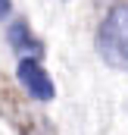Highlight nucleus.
<instances>
[{
    "label": "nucleus",
    "mask_w": 128,
    "mask_h": 135,
    "mask_svg": "<svg viewBox=\"0 0 128 135\" xmlns=\"http://www.w3.org/2000/svg\"><path fill=\"white\" fill-rule=\"evenodd\" d=\"M9 9H13V3H9V0H0V19H6Z\"/></svg>",
    "instance_id": "20e7f679"
},
{
    "label": "nucleus",
    "mask_w": 128,
    "mask_h": 135,
    "mask_svg": "<svg viewBox=\"0 0 128 135\" xmlns=\"http://www.w3.org/2000/svg\"><path fill=\"white\" fill-rule=\"evenodd\" d=\"M97 54L116 69H128V6H113L97 28Z\"/></svg>",
    "instance_id": "f257e3e1"
},
{
    "label": "nucleus",
    "mask_w": 128,
    "mask_h": 135,
    "mask_svg": "<svg viewBox=\"0 0 128 135\" xmlns=\"http://www.w3.org/2000/svg\"><path fill=\"white\" fill-rule=\"evenodd\" d=\"M9 41H13V47H19V50H31V54L41 50V41L31 38V32H28V25H25V22H19V25H13V28H9Z\"/></svg>",
    "instance_id": "7ed1b4c3"
},
{
    "label": "nucleus",
    "mask_w": 128,
    "mask_h": 135,
    "mask_svg": "<svg viewBox=\"0 0 128 135\" xmlns=\"http://www.w3.org/2000/svg\"><path fill=\"white\" fill-rule=\"evenodd\" d=\"M16 79H19V85L31 94L34 101H50V98L56 94L50 75L44 72V66H41L34 57H22V60L16 63Z\"/></svg>",
    "instance_id": "f03ea898"
}]
</instances>
